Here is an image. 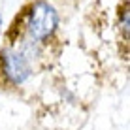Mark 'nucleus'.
I'll list each match as a JSON object with an SVG mask.
<instances>
[{
    "label": "nucleus",
    "mask_w": 130,
    "mask_h": 130,
    "mask_svg": "<svg viewBox=\"0 0 130 130\" xmlns=\"http://www.w3.org/2000/svg\"><path fill=\"white\" fill-rule=\"evenodd\" d=\"M4 47L19 51L36 74L51 68L64 47L55 6L49 0H25L4 30Z\"/></svg>",
    "instance_id": "f257e3e1"
},
{
    "label": "nucleus",
    "mask_w": 130,
    "mask_h": 130,
    "mask_svg": "<svg viewBox=\"0 0 130 130\" xmlns=\"http://www.w3.org/2000/svg\"><path fill=\"white\" fill-rule=\"evenodd\" d=\"M36 74L32 64L11 47H0V91L11 92L28 81Z\"/></svg>",
    "instance_id": "f03ea898"
},
{
    "label": "nucleus",
    "mask_w": 130,
    "mask_h": 130,
    "mask_svg": "<svg viewBox=\"0 0 130 130\" xmlns=\"http://www.w3.org/2000/svg\"><path fill=\"white\" fill-rule=\"evenodd\" d=\"M0 25H2V17H0Z\"/></svg>",
    "instance_id": "7ed1b4c3"
}]
</instances>
